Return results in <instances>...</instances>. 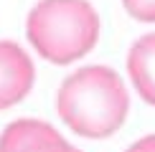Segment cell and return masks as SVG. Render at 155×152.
I'll return each mask as SVG.
<instances>
[{
    "label": "cell",
    "instance_id": "obj_1",
    "mask_svg": "<svg viewBox=\"0 0 155 152\" xmlns=\"http://www.w3.org/2000/svg\"><path fill=\"white\" fill-rule=\"evenodd\" d=\"M130 97L109 66H84L69 74L56 94V112L79 137L102 139L125 124Z\"/></svg>",
    "mask_w": 155,
    "mask_h": 152
},
{
    "label": "cell",
    "instance_id": "obj_4",
    "mask_svg": "<svg viewBox=\"0 0 155 152\" xmlns=\"http://www.w3.org/2000/svg\"><path fill=\"white\" fill-rule=\"evenodd\" d=\"M36 79L33 61L13 41H0V109L28 97Z\"/></svg>",
    "mask_w": 155,
    "mask_h": 152
},
{
    "label": "cell",
    "instance_id": "obj_6",
    "mask_svg": "<svg viewBox=\"0 0 155 152\" xmlns=\"http://www.w3.org/2000/svg\"><path fill=\"white\" fill-rule=\"evenodd\" d=\"M125 10L143 23H155V0H122Z\"/></svg>",
    "mask_w": 155,
    "mask_h": 152
},
{
    "label": "cell",
    "instance_id": "obj_3",
    "mask_svg": "<svg viewBox=\"0 0 155 152\" xmlns=\"http://www.w3.org/2000/svg\"><path fill=\"white\" fill-rule=\"evenodd\" d=\"M0 152H79L48 122L18 119L0 132Z\"/></svg>",
    "mask_w": 155,
    "mask_h": 152
},
{
    "label": "cell",
    "instance_id": "obj_5",
    "mask_svg": "<svg viewBox=\"0 0 155 152\" xmlns=\"http://www.w3.org/2000/svg\"><path fill=\"white\" fill-rule=\"evenodd\" d=\"M127 71L143 101L155 106V33L140 36L127 53Z\"/></svg>",
    "mask_w": 155,
    "mask_h": 152
},
{
    "label": "cell",
    "instance_id": "obj_2",
    "mask_svg": "<svg viewBox=\"0 0 155 152\" xmlns=\"http://www.w3.org/2000/svg\"><path fill=\"white\" fill-rule=\"evenodd\" d=\"M31 46L51 63H71L97 46L99 15L87 0H41L25 21Z\"/></svg>",
    "mask_w": 155,
    "mask_h": 152
},
{
    "label": "cell",
    "instance_id": "obj_7",
    "mask_svg": "<svg viewBox=\"0 0 155 152\" xmlns=\"http://www.w3.org/2000/svg\"><path fill=\"white\" fill-rule=\"evenodd\" d=\"M127 152H155V135L150 137H143V139H137V142L132 144Z\"/></svg>",
    "mask_w": 155,
    "mask_h": 152
}]
</instances>
